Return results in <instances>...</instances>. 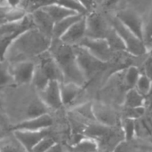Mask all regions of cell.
<instances>
[{
    "label": "cell",
    "mask_w": 152,
    "mask_h": 152,
    "mask_svg": "<svg viewBox=\"0 0 152 152\" xmlns=\"http://www.w3.org/2000/svg\"><path fill=\"white\" fill-rule=\"evenodd\" d=\"M53 39L37 28H31L15 39L2 56V61L12 62L28 61L31 57H39L49 51Z\"/></svg>",
    "instance_id": "1"
},
{
    "label": "cell",
    "mask_w": 152,
    "mask_h": 152,
    "mask_svg": "<svg viewBox=\"0 0 152 152\" xmlns=\"http://www.w3.org/2000/svg\"><path fill=\"white\" fill-rule=\"evenodd\" d=\"M49 52L62 71L66 83H75L84 86L86 79L79 67L75 47L64 44L60 39H53Z\"/></svg>",
    "instance_id": "2"
},
{
    "label": "cell",
    "mask_w": 152,
    "mask_h": 152,
    "mask_svg": "<svg viewBox=\"0 0 152 152\" xmlns=\"http://www.w3.org/2000/svg\"><path fill=\"white\" fill-rule=\"evenodd\" d=\"M36 28L34 20L31 14H28L23 20L1 24V32H0V41L2 45V56L5 53L9 46L12 42L20 37L26 31Z\"/></svg>",
    "instance_id": "3"
},
{
    "label": "cell",
    "mask_w": 152,
    "mask_h": 152,
    "mask_svg": "<svg viewBox=\"0 0 152 152\" xmlns=\"http://www.w3.org/2000/svg\"><path fill=\"white\" fill-rule=\"evenodd\" d=\"M110 24L122 37L127 53L134 56H142L148 52L143 40L125 26L115 15L110 19Z\"/></svg>",
    "instance_id": "4"
},
{
    "label": "cell",
    "mask_w": 152,
    "mask_h": 152,
    "mask_svg": "<svg viewBox=\"0 0 152 152\" xmlns=\"http://www.w3.org/2000/svg\"><path fill=\"white\" fill-rule=\"evenodd\" d=\"M74 47L79 67L86 80L91 79L107 67L108 63L102 61L101 60L94 56L85 47L81 45H75Z\"/></svg>",
    "instance_id": "5"
},
{
    "label": "cell",
    "mask_w": 152,
    "mask_h": 152,
    "mask_svg": "<svg viewBox=\"0 0 152 152\" xmlns=\"http://www.w3.org/2000/svg\"><path fill=\"white\" fill-rule=\"evenodd\" d=\"M78 45L85 47L94 56L106 63L111 61L114 56V51L106 38H91L86 37Z\"/></svg>",
    "instance_id": "6"
},
{
    "label": "cell",
    "mask_w": 152,
    "mask_h": 152,
    "mask_svg": "<svg viewBox=\"0 0 152 152\" xmlns=\"http://www.w3.org/2000/svg\"><path fill=\"white\" fill-rule=\"evenodd\" d=\"M86 37L91 38H106L111 28L104 17L93 11L86 15Z\"/></svg>",
    "instance_id": "7"
},
{
    "label": "cell",
    "mask_w": 152,
    "mask_h": 152,
    "mask_svg": "<svg viewBox=\"0 0 152 152\" xmlns=\"http://www.w3.org/2000/svg\"><path fill=\"white\" fill-rule=\"evenodd\" d=\"M37 64L32 61H20L12 62L9 68L13 82L17 85H27L32 83Z\"/></svg>",
    "instance_id": "8"
},
{
    "label": "cell",
    "mask_w": 152,
    "mask_h": 152,
    "mask_svg": "<svg viewBox=\"0 0 152 152\" xmlns=\"http://www.w3.org/2000/svg\"><path fill=\"white\" fill-rule=\"evenodd\" d=\"M115 16L130 30H132L136 36L143 40L144 24L141 14L134 9H122L119 10ZM144 42V41H143Z\"/></svg>",
    "instance_id": "9"
},
{
    "label": "cell",
    "mask_w": 152,
    "mask_h": 152,
    "mask_svg": "<svg viewBox=\"0 0 152 152\" xmlns=\"http://www.w3.org/2000/svg\"><path fill=\"white\" fill-rule=\"evenodd\" d=\"M61 83L58 81H50L46 87L39 92V98L49 109L59 110L64 106L61 96Z\"/></svg>",
    "instance_id": "10"
},
{
    "label": "cell",
    "mask_w": 152,
    "mask_h": 152,
    "mask_svg": "<svg viewBox=\"0 0 152 152\" xmlns=\"http://www.w3.org/2000/svg\"><path fill=\"white\" fill-rule=\"evenodd\" d=\"M37 65L41 68L50 81H58L60 83H63L64 77L62 71L49 51L39 56V62Z\"/></svg>",
    "instance_id": "11"
},
{
    "label": "cell",
    "mask_w": 152,
    "mask_h": 152,
    "mask_svg": "<svg viewBox=\"0 0 152 152\" xmlns=\"http://www.w3.org/2000/svg\"><path fill=\"white\" fill-rule=\"evenodd\" d=\"M53 120L49 114L43 115L37 118H27L12 126V131L24 130V131H41L50 129L53 126Z\"/></svg>",
    "instance_id": "12"
},
{
    "label": "cell",
    "mask_w": 152,
    "mask_h": 152,
    "mask_svg": "<svg viewBox=\"0 0 152 152\" xmlns=\"http://www.w3.org/2000/svg\"><path fill=\"white\" fill-rule=\"evenodd\" d=\"M13 136L21 143V145L27 150L28 152H30L33 148L45 137L50 135L49 129L41 130V131H24V130H17L12 131Z\"/></svg>",
    "instance_id": "13"
},
{
    "label": "cell",
    "mask_w": 152,
    "mask_h": 152,
    "mask_svg": "<svg viewBox=\"0 0 152 152\" xmlns=\"http://www.w3.org/2000/svg\"><path fill=\"white\" fill-rule=\"evenodd\" d=\"M86 37V19L84 16L80 20L73 24L68 31L61 37L64 44L69 45H78L81 41Z\"/></svg>",
    "instance_id": "14"
},
{
    "label": "cell",
    "mask_w": 152,
    "mask_h": 152,
    "mask_svg": "<svg viewBox=\"0 0 152 152\" xmlns=\"http://www.w3.org/2000/svg\"><path fill=\"white\" fill-rule=\"evenodd\" d=\"M31 15L34 20L36 28L53 39V32L55 21L52 19V17L41 7L36 8L32 12Z\"/></svg>",
    "instance_id": "15"
},
{
    "label": "cell",
    "mask_w": 152,
    "mask_h": 152,
    "mask_svg": "<svg viewBox=\"0 0 152 152\" xmlns=\"http://www.w3.org/2000/svg\"><path fill=\"white\" fill-rule=\"evenodd\" d=\"M1 13V24L16 22L23 20L28 15L26 10L23 7H20V5L14 7L2 6Z\"/></svg>",
    "instance_id": "16"
},
{
    "label": "cell",
    "mask_w": 152,
    "mask_h": 152,
    "mask_svg": "<svg viewBox=\"0 0 152 152\" xmlns=\"http://www.w3.org/2000/svg\"><path fill=\"white\" fill-rule=\"evenodd\" d=\"M84 16L83 14H73L71 16H69L60 21H57L54 25L53 28V39H61V37L68 31V29L75 24L77 21L80 20Z\"/></svg>",
    "instance_id": "17"
},
{
    "label": "cell",
    "mask_w": 152,
    "mask_h": 152,
    "mask_svg": "<svg viewBox=\"0 0 152 152\" xmlns=\"http://www.w3.org/2000/svg\"><path fill=\"white\" fill-rule=\"evenodd\" d=\"M61 96L64 105H69L76 101V99L80 95L83 90V86L75 83H66L61 84Z\"/></svg>",
    "instance_id": "18"
},
{
    "label": "cell",
    "mask_w": 152,
    "mask_h": 152,
    "mask_svg": "<svg viewBox=\"0 0 152 152\" xmlns=\"http://www.w3.org/2000/svg\"><path fill=\"white\" fill-rule=\"evenodd\" d=\"M41 8H43L52 17V19L55 21V23L57 21H60V20L69 17V16H71L73 14H77V12L62 6L57 3L46 4V5L41 6Z\"/></svg>",
    "instance_id": "19"
},
{
    "label": "cell",
    "mask_w": 152,
    "mask_h": 152,
    "mask_svg": "<svg viewBox=\"0 0 152 152\" xmlns=\"http://www.w3.org/2000/svg\"><path fill=\"white\" fill-rule=\"evenodd\" d=\"M100 151L99 142L92 138L84 137L70 146V152H96Z\"/></svg>",
    "instance_id": "20"
},
{
    "label": "cell",
    "mask_w": 152,
    "mask_h": 152,
    "mask_svg": "<svg viewBox=\"0 0 152 152\" xmlns=\"http://www.w3.org/2000/svg\"><path fill=\"white\" fill-rule=\"evenodd\" d=\"M94 115L96 118V120L103 125L113 126L117 123V116L114 112H112L110 109L105 108L103 106H95L94 105Z\"/></svg>",
    "instance_id": "21"
},
{
    "label": "cell",
    "mask_w": 152,
    "mask_h": 152,
    "mask_svg": "<svg viewBox=\"0 0 152 152\" xmlns=\"http://www.w3.org/2000/svg\"><path fill=\"white\" fill-rule=\"evenodd\" d=\"M145 96L142 95L136 88L128 89L126 94L124 105L126 108H138L145 107Z\"/></svg>",
    "instance_id": "22"
},
{
    "label": "cell",
    "mask_w": 152,
    "mask_h": 152,
    "mask_svg": "<svg viewBox=\"0 0 152 152\" xmlns=\"http://www.w3.org/2000/svg\"><path fill=\"white\" fill-rule=\"evenodd\" d=\"M47 109L48 107L40 98L34 100L30 102V104L28 105L27 109V111H26L27 118H37V117H41L43 115L48 114Z\"/></svg>",
    "instance_id": "23"
},
{
    "label": "cell",
    "mask_w": 152,
    "mask_h": 152,
    "mask_svg": "<svg viewBox=\"0 0 152 152\" xmlns=\"http://www.w3.org/2000/svg\"><path fill=\"white\" fill-rule=\"evenodd\" d=\"M106 39H107L108 43L110 44L111 49L114 52H117V51H126V45H125L122 37L115 30V28L112 27V25H111V28H110L108 35H107Z\"/></svg>",
    "instance_id": "24"
},
{
    "label": "cell",
    "mask_w": 152,
    "mask_h": 152,
    "mask_svg": "<svg viewBox=\"0 0 152 152\" xmlns=\"http://www.w3.org/2000/svg\"><path fill=\"white\" fill-rule=\"evenodd\" d=\"M122 131L124 140L126 141H134L135 136L137 135V128H136V120L125 118L122 121Z\"/></svg>",
    "instance_id": "25"
},
{
    "label": "cell",
    "mask_w": 152,
    "mask_h": 152,
    "mask_svg": "<svg viewBox=\"0 0 152 152\" xmlns=\"http://www.w3.org/2000/svg\"><path fill=\"white\" fill-rule=\"evenodd\" d=\"M112 152H151L147 147L134 144L133 141H122L112 151Z\"/></svg>",
    "instance_id": "26"
},
{
    "label": "cell",
    "mask_w": 152,
    "mask_h": 152,
    "mask_svg": "<svg viewBox=\"0 0 152 152\" xmlns=\"http://www.w3.org/2000/svg\"><path fill=\"white\" fill-rule=\"evenodd\" d=\"M141 75H142V73L140 72V69L138 67H136V66L128 67L125 73V77H124L125 85L126 86V87L128 89L135 88L136 84H137Z\"/></svg>",
    "instance_id": "27"
},
{
    "label": "cell",
    "mask_w": 152,
    "mask_h": 152,
    "mask_svg": "<svg viewBox=\"0 0 152 152\" xmlns=\"http://www.w3.org/2000/svg\"><path fill=\"white\" fill-rule=\"evenodd\" d=\"M56 3L79 14L87 15L89 13V11L78 0H57Z\"/></svg>",
    "instance_id": "28"
},
{
    "label": "cell",
    "mask_w": 152,
    "mask_h": 152,
    "mask_svg": "<svg viewBox=\"0 0 152 152\" xmlns=\"http://www.w3.org/2000/svg\"><path fill=\"white\" fill-rule=\"evenodd\" d=\"M49 82H50V79L44 73V71L41 69V68L37 64L34 77H33L31 84H33L34 86L38 90V92H40L46 87V86L49 84Z\"/></svg>",
    "instance_id": "29"
},
{
    "label": "cell",
    "mask_w": 152,
    "mask_h": 152,
    "mask_svg": "<svg viewBox=\"0 0 152 152\" xmlns=\"http://www.w3.org/2000/svg\"><path fill=\"white\" fill-rule=\"evenodd\" d=\"M75 112L81 117L91 120V121H97L95 115H94V104L91 102H86L84 104H81L77 106L75 110Z\"/></svg>",
    "instance_id": "30"
},
{
    "label": "cell",
    "mask_w": 152,
    "mask_h": 152,
    "mask_svg": "<svg viewBox=\"0 0 152 152\" xmlns=\"http://www.w3.org/2000/svg\"><path fill=\"white\" fill-rule=\"evenodd\" d=\"M0 152H28L21 143L14 137L13 140H6L2 142Z\"/></svg>",
    "instance_id": "31"
},
{
    "label": "cell",
    "mask_w": 152,
    "mask_h": 152,
    "mask_svg": "<svg viewBox=\"0 0 152 152\" xmlns=\"http://www.w3.org/2000/svg\"><path fill=\"white\" fill-rule=\"evenodd\" d=\"M135 88L137 89L138 92H140L142 95L147 96L150 94L152 88V82L151 80L144 74L142 73L140 76V78L136 84Z\"/></svg>",
    "instance_id": "32"
},
{
    "label": "cell",
    "mask_w": 152,
    "mask_h": 152,
    "mask_svg": "<svg viewBox=\"0 0 152 152\" xmlns=\"http://www.w3.org/2000/svg\"><path fill=\"white\" fill-rule=\"evenodd\" d=\"M57 142L53 137L48 135L44 139H42L30 152H47Z\"/></svg>",
    "instance_id": "33"
},
{
    "label": "cell",
    "mask_w": 152,
    "mask_h": 152,
    "mask_svg": "<svg viewBox=\"0 0 152 152\" xmlns=\"http://www.w3.org/2000/svg\"><path fill=\"white\" fill-rule=\"evenodd\" d=\"M144 44L149 50L152 49V15L147 22L144 24V34H143Z\"/></svg>",
    "instance_id": "34"
},
{
    "label": "cell",
    "mask_w": 152,
    "mask_h": 152,
    "mask_svg": "<svg viewBox=\"0 0 152 152\" xmlns=\"http://www.w3.org/2000/svg\"><path fill=\"white\" fill-rule=\"evenodd\" d=\"M145 114V107H138V108H126L125 118H132L138 120L142 118Z\"/></svg>",
    "instance_id": "35"
},
{
    "label": "cell",
    "mask_w": 152,
    "mask_h": 152,
    "mask_svg": "<svg viewBox=\"0 0 152 152\" xmlns=\"http://www.w3.org/2000/svg\"><path fill=\"white\" fill-rule=\"evenodd\" d=\"M12 80L13 81V78L12 77V74L10 73V70L9 69H2V78H1V85L2 86H4V85H7L9 84V82Z\"/></svg>",
    "instance_id": "36"
},
{
    "label": "cell",
    "mask_w": 152,
    "mask_h": 152,
    "mask_svg": "<svg viewBox=\"0 0 152 152\" xmlns=\"http://www.w3.org/2000/svg\"><path fill=\"white\" fill-rule=\"evenodd\" d=\"M78 1L81 2L86 6V8L89 11V12L94 11V9L98 5V4L94 0H78Z\"/></svg>",
    "instance_id": "37"
},
{
    "label": "cell",
    "mask_w": 152,
    "mask_h": 152,
    "mask_svg": "<svg viewBox=\"0 0 152 152\" xmlns=\"http://www.w3.org/2000/svg\"><path fill=\"white\" fill-rule=\"evenodd\" d=\"M152 82V57L150 58L144 64V72H143Z\"/></svg>",
    "instance_id": "38"
},
{
    "label": "cell",
    "mask_w": 152,
    "mask_h": 152,
    "mask_svg": "<svg viewBox=\"0 0 152 152\" xmlns=\"http://www.w3.org/2000/svg\"><path fill=\"white\" fill-rule=\"evenodd\" d=\"M21 0H2V6H19Z\"/></svg>",
    "instance_id": "39"
},
{
    "label": "cell",
    "mask_w": 152,
    "mask_h": 152,
    "mask_svg": "<svg viewBox=\"0 0 152 152\" xmlns=\"http://www.w3.org/2000/svg\"><path fill=\"white\" fill-rule=\"evenodd\" d=\"M118 0H104L101 5H102L105 8H111V7L115 6L118 4Z\"/></svg>",
    "instance_id": "40"
},
{
    "label": "cell",
    "mask_w": 152,
    "mask_h": 152,
    "mask_svg": "<svg viewBox=\"0 0 152 152\" xmlns=\"http://www.w3.org/2000/svg\"><path fill=\"white\" fill-rule=\"evenodd\" d=\"M47 152H64V150H63V147L60 143L57 142L56 144H54Z\"/></svg>",
    "instance_id": "41"
},
{
    "label": "cell",
    "mask_w": 152,
    "mask_h": 152,
    "mask_svg": "<svg viewBox=\"0 0 152 152\" xmlns=\"http://www.w3.org/2000/svg\"><path fill=\"white\" fill-rule=\"evenodd\" d=\"M94 1H95L98 4H102L103 3V1H104V0H94Z\"/></svg>",
    "instance_id": "42"
},
{
    "label": "cell",
    "mask_w": 152,
    "mask_h": 152,
    "mask_svg": "<svg viewBox=\"0 0 152 152\" xmlns=\"http://www.w3.org/2000/svg\"><path fill=\"white\" fill-rule=\"evenodd\" d=\"M149 95H151L152 96V88H151V93H150V94Z\"/></svg>",
    "instance_id": "43"
},
{
    "label": "cell",
    "mask_w": 152,
    "mask_h": 152,
    "mask_svg": "<svg viewBox=\"0 0 152 152\" xmlns=\"http://www.w3.org/2000/svg\"><path fill=\"white\" fill-rule=\"evenodd\" d=\"M96 152H110V151H98Z\"/></svg>",
    "instance_id": "44"
}]
</instances>
